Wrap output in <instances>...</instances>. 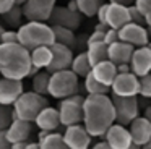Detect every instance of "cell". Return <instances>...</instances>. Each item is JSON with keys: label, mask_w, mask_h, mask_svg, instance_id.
Wrapping results in <instances>:
<instances>
[{"label": "cell", "mask_w": 151, "mask_h": 149, "mask_svg": "<svg viewBox=\"0 0 151 149\" xmlns=\"http://www.w3.org/2000/svg\"><path fill=\"white\" fill-rule=\"evenodd\" d=\"M52 31H54V42L73 47V44H75V32H73V29H68L65 26H59V24H52Z\"/></svg>", "instance_id": "4316f807"}, {"label": "cell", "mask_w": 151, "mask_h": 149, "mask_svg": "<svg viewBox=\"0 0 151 149\" xmlns=\"http://www.w3.org/2000/svg\"><path fill=\"white\" fill-rule=\"evenodd\" d=\"M49 21L52 24L65 26V28L75 31L81 24V13L75 11V10H70L68 6H55L49 18Z\"/></svg>", "instance_id": "9a60e30c"}, {"label": "cell", "mask_w": 151, "mask_h": 149, "mask_svg": "<svg viewBox=\"0 0 151 149\" xmlns=\"http://www.w3.org/2000/svg\"><path fill=\"white\" fill-rule=\"evenodd\" d=\"M111 91L115 96H138L140 91V78L133 71L117 73L111 84Z\"/></svg>", "instance_id": "9c48e42d"}, {"label": "cell", "mask_w": 151, "mask_h": 149, "mask_svg": "<svg viewBox=\"0 0 151 149\" xmlns=\"http://www.w3.org/2000/svg\"><path fill=\"white\" fill-rule=\"evenodd\" d=\"M12 143L7 138V131L5 130H0V149H10Z\"/></svg>", "instance_id": "74e56055"}, {"label": "cell", "mask_w": 151, "mask_h": 149, "mask_svg": "<svg viewBox=\"0 0 151 149\" xmlns=\"http://www.w3.org/2000/svg\"><path fill=\"white\" fill-rule=\"evenodd\" d=\"M133 5L140 10V13L145 18V24H151V0H135Z\"/></svg>", "instance_id": "1f68e13d"}, {"label": "cell", "mask_w": 151, "mask_h": 149, "mask_svg": "<svg viewBox=\"0 0 151 149\" xmlns=\"http://www.w3.org/2000/svg\"><path fill=\"white\" fill-rule=\"evenodd\" d=\"M127 71H132L130 63H120V65H117V73H127Z\"/></svg>", "instance_id": "60d3db41"}, {"label": "cell", "mask_w": 151, "mask_h": 149, "mask_svg": "<svg viewBox=\"0 0 151 149\" xmlns=\"http://www.w3.org/2000/svg\"><path fill=\"white\" fill-rule=\"evenodd\" d=\"M85 89H86L88 94H109L111 87L106 86V84H102L101 81H98L91 74V71H89V73L85 76Z\"/></svg>", "instance_id": "f546056e"}, {"label": "cell", "mask_w": 151, "mask_h": 149, "mask_svg": "<svg viewBox=\"0 0 151 149\" xmlns=\"http://www.w3.org/2000/svg\"><path fill=\"white\" fill-rule=\"evenodd\" d=\"M138 96L145 97V99H151V73L140 76V91Z\"/></svg>", "instance_id": "d6a6232c"}, {"label": "cell", "mask_w": 151, "mask_h": 149, "mask_svg": "<svg viewBox=\"0 0 151 149\" xmlns=\"http://www.w3.org/2000/svg\"><path fill=\"white\" fill-rule=\"evenodd\" d=\"M50 49H52V60H50L49 67H47L46 70L49 71V73H54V71H60V70L70 68L72 60H73L72 47L54 42V44L50 45Z\"/></svg>", "instance_id": "4fadbf2b"}, {"label": "cell", "mask_w": 151, "mask_h": 149, "mask_svg": "<svg viewBox=\"0 0 151 149\" xmlns=\"http://www.w3.org/2000/svg\"><path fill=\"white\" fill-rule=\"evenodd\" d=\"M76 2V8L81 13L83 16H88V18H93L96 16L99 6L104 3V0H75Z\"/></svg>", "instance_id": "f1b7e54d"}, {"label": "cell", "mask_w": 151, "mask_h": 149, "mask_svg": "<svg viewBox=\"0 0 151 149\" xmlns=\"http://www.w3.org/2000/svg\"><path fill=\"white\" fill-rule=\"evenodd\" d=\"M24 2H26V0H15V3H17V5H23Z\"/></svg>", "instance_id": "c3c4849f"}, {"label": "cell", "mask_w": 151, "mask_h": 149, "mask_svg": "<svg viewBox=\"0 0 151 149\" xmlns=\"http://www.w3.org/2000/svg\"><path fill=\"white\" fill-rule=\"evenodd\" d=\"M29 57L33 67L39 68V70H46L52 60V49H50V45H39L36 49H31Z\"/></svg>", "instance_id": "603a6c76"}, {"label": "cell", "mask_w": 151, "mask_h": 149, "mask_svg": "<svg viewBox=\"0 0 151 149\" xmlns=\"http://www.w3.org/2000/svg\"><path fill=\"white\" fill-rule=\"evenodd\" d=\"M39 148V141L37 143H28L26 144V149H37Z\"/></svg>", "instance_id": "f6af8a7d"}, {"label": "cell", "mask_w": 151, "mask_h": 149, "mask_svg": "<svg viewBox=\"0 0 151 149\" xmlns=\"http://www.w3.org/2000/svg\"><path fill=\"white\" fill-rule=\"evenodd\" d=\"M91 74L98 81H101L102 84H106V86L111 87V84H112V81H114L115 74H117V65L112 63L109 58H106V60L98 62L96 65H93Z\"/></svg>", "instance_id": "7402d4cb"}, {"label": "cell", "mask_w": 151, "mask_h": 149, "mask_svg": "<svg viewBox=\"0 0 151 149\" xmlns=\"http://www.w3.org/2000/svg\"><path fill=\"white\" fill-rule=\"evenodd\" d=\"M109 2H114V3H120V5H132L135 0H109Z\"/></svg>", "instance_id": "7bdbcfd3"}, {"label": "cell", "mask_w": 151, "mask_h": 149, "mask_svg": "<svg viewBox=\"0 0 151 149\" xmlns=\"http://www.w3.org/2000/svg\"><path fill=\"white\" fill-rule=\"evenodd\" d=\"M15 42H18V31L5 29L0 36V44H15Z\"/></svg>", "instance_id": "e575fe53"}, {"label": "cell", "mask_w": 151, "mask_h": 149, "mask_svg": "<svg viewBox=\"0 0 151 149\" xmlns=\"http://www.w3.org/2000/svg\"><path fill=\"white\" fill-rule=\"evenodd\" d=\"M91 68H93V65L89 63V58H88V55H86V52H81V54H78V55H73L70 70H72L78 78H85L86 74L91 71Z\"/></svg>", "instance_id": "d4e9b609"}, {"label": "cell", "mask_w": 151, "mask_h": 149, "mask_svg": "<svg viewBox=\"0 0 151 149\" xmlns=\"http://www.w3.org/2000/svg\"><path fill=\"white\" fill-rule=\"evenodd\" d=\"M39 148L41 149H67L63 135L54 131H47L46 136L39 139Z\"/></svg>", "instance_id": "484cf974"}, {"label": "cell", "mask_w": 151, "mask_h": 149, "mask_svg": "<svg viewBox=\"0 0 151 149\" xmlns=\"http://www.w3.org/2000/svg\"><path fill=\"white\" fill-rule=\"evenodd\" d=\"M119 41V29H114V28H107V31H106L104 34V42L106 44H112V42Z\"/></svg>", "instance_id": "8d00e7d4"}, {"label": "cell", "mask_w": 151, "mask_h": 149, "mask_svg": "<svg viewBox=\"0 0 151 149\" xmlns=\"http://www.w3.org/2000/svg\"><path fill=\"white\" fill-rule=\"evenodd\" d=\"M31 122H26V120H21L13 117L12 123L7 126V138L10 139V143H20V141H28L31 136Z\"/></svg>", "instance_id": "ffe728a7"}, {"label": "cell", "mask_w": 151, "mask_h": 149, "mask_svg": "<svg viewBox=\"0 0 151 149\" xmlns=\"http://www.w3.org/2000/svg\"><path fill=\"white\" fill-rule=\"evenodd\" d=\"M148 47H150V49H151V41H150V42H148Z\"/></svg>", "instance_id": "f907efd6"}, {"label": "cell", "mask_w": 151, "mask_h": 149, "mask_svg": "<svg viewBox=\"0 0 151 149\" xmlns=\"http://www.w3.org/2000/svg\"><path fill=\"white\" fill-rule=\"evenodd\" d=\"M63 139L68 149H88L91 146V135L81 123L65 126Z\"/></svg>", "instance_id": "7c38bea8"}, {"label": "cell", "mask_w": 151, "mask_h": 149, "mask_svg": "<svg viewBox=\"0 0 151 149\" xmlns=\"http://www.w3.org/2000/svg\"><path fill=\"white\" fill-rule=\"evenodd\" d=\"M146 31H148V37H150V41H151V24L146 26Z\"/></svg>", "instance_id": "bcb514c9"}, {"label": "cell", "mask_w": 151, "mask_h": 149, "mask_svg": "<svg viewBox=\"0 0 151 149\" xmlns=\"http://www.w3.org/2000/svg\"><path fill=\"white\" fill-rule=\"evenodd\" d=\"M86 55H88L91 65H96L98 62L106 60V58H107V44H106L104 41L89 42L88 49H86Z\"/></svg>", "instance_id": "cb8c5ba5"}, {"label": "cell", "mask_w": 151, "mask_h": 149, "mask_svg": "<svg viewBox=\"0 0 151 149\" xmlns=\"http://www.w3.org/2000/svg\"><path fill=\"white\" fill-rule=\"evenodd\" d=\"M128 13H130V21L133 23H138V24H145V18L143 15L140 13V10L137 8V6L132 3V5H128ZM146 26V24H145Z\"/></svg>", "instance_id": "d590c367"}, {"label": "cell", "mask_w": 151, "mask_h": 149, "mask_svg": "<svg viewBox=\"0 0 151 149\" xmlns=\"http://www.w3.org/2000/svg\"><path fill=\"white\" fill-rule=\"evenodd\" d=\"M31 57L26 47L15 44H0V76L24 80L31 71Z\"/></svg>", "instance_id": "7a4b0ae2"}, {"label": "cell", "mask_w": 151, "mask_h": 149, "mask_svg": "<svg viewBox=\"0 0 151 149\" xmlns=\"http://www.w3.org/2000/svg\"><path fill=\"white\" fill-rule=\"evenodd\" d=\"M46 105H49L46 96L37 94L34 91H23L12 107H13V115L17 118H21V120H26V122L33 123L34 118L37 117V113Z\"/></svg>", "instance_id": "277c9868"}, {"label": "cell", "mask_w": 151, "mask_h": 149, "mask_svg": "<svg viewBox=\"0 0 151 149\" xmlns=\"http://www.w3.org/2000/svg\"><path fill=\"white\" fill-rule=\"evenodd\" d=\"M115 122V110L107 94H88L83 100V125L91 138H101Z\"/></svg>", "instance_id": "6da1fadb"}, {"label": "cell", "mask_w": 151, "mask_h": 149, "mask_svg": "<svg viewBox=\"0 0 151 149\" xmlns=\"http://www.w3.org/2000/svg\"><path fill=\"white\" fill-rule=\"evenodd\" d=\"M34 123L39 130H46V131H55L60 126V117H59V109L55 107L46 105L37 117L34 118Z\"/></svg>", "instance_id": "44dd1931"}, {"label": "cell", "mask_w": 151, "mask_h": 149, "mask_svg": "<svg viewBox=\"0 0 151 149\" xmlns=\"http://www.w3.org/2000/svg\"><path fill=\"white\" fill-rule=\"evenodd\" d=\"M145 117H146L148 120H150V123H151V105H148L146 109H145V113H143Z\"/></svg>", "instance_id": "ee69618b"}, {"label": "cell", "mask_w": 151, "mask_h": 149, "mask_svg": "<svg viewBox=\"0 0 151 149\" xmlns=\"http://www.w3.org/2000/svg\"><path fill=\"white\" fill-rule=\"evenodd\" d=\"M112 104L115 110V122L128 126L133 118L140 115V102L137 96H115L112 94Z\"/></svg>", "instance_id": "8992f818"}, {"label": "cell", "mask_w": 151, "mask_h": 149, "mask_svg": "<svg viewBox=\"0 0 151 149\" xmlns=\"http://www.w3.org/2000/svg\"><path fill=\"white\" fill-rule=\"evenodd\" d=\"M33 91L37 94H42V96H49V78L50 73L47 70L44 71H36L33 74Z\"/></svg>", "instance_id": "83f0119b"}, {"label": "cell", "mask_w": 151, "mask_h": 149, "mask_svg": "<svg viewBox=\"0 0 151 149\" xmlns=\"http://www.w3.org/2000/svg\"><path fill=\"white\" fill-rule=\"evenodd\" d=\"M55 8V0H26L21 5L23 16L28 21H49Z\"/></svg>", "instance_id": "ba28073f"}, {"label": "cell", "mask_w": 151, "mask_h": 149, "mask_svg": "<svg viewBox=\"0 0 151 149\" xmlns=\"http://www.w3.org/2000/svg\"><path fill=\"white\" fill-rule=\"evenodd\" d=\"M13 5H17V3H15V0H0V15L7 13Z\"/></svg>", "instance_id": "ab89813d"}, {"label": "cell", "mask_w": 151, "mask_h": 149, "mask_svg": "<svg viewBox=\"0 0 151 149\" xmlns=\"http://www.w3.org/2000/svg\"><path fill=\"white\" fill-rule=\"evenodd\" d=\"M104 34H106V31L94 29V31H93V34L88 37V42H86V44H89V42H96V41H104Z\"/></svg>", "instance_id": "f35d334b"}, {"label": "cell", "mask_w": 151, "mask_h": 149, "mask_svg": "<svg viewBox=\"0 0 151 149\" xmlns=\"http://www.w3.org/2000/svg\"><path fill=\"white\" fill-rule=\"evenodd\" d=\"M119 39L124 42H128L133 47H141V45H148L150 37H148V31L145 24H138V23L128 21L119 29Z\"/></svg>", "instance_id": "8fae6325"}, {"label": "cell", "mask_w": 151, "mask_h": 149, "mask_svg": "<svg viewBox=\"0 0 151 149\" xmlns=\"http://www.w3.org/2000/svg\"><path fill=\"white\" fill-rule=\"evenodd\" d=\"M143 148H145V149H151V139H150V141H148L146 144L143 146Z\"/></svg>", "instance_id": "7dc6e473"}, {"label": "cell", "mask_w": 151, "mask_h": 149, "mask_svg": "<svg viewBox=\"0 0 151 149\" xmlns=\"http://www.w3.org/2000/svg\"><path fill=\"white\" fill-rule=\"evenodd\" d=\"M130 68L138 78L151 73V49L148 45L135 47L130 58Z\"/></svg>", "instance_id": "e0dca14e"}, {"label": "cell", "mask_w": 151, "mask_h": 149, "mask_svg": "<svg viewBox=\"0 0 151 149\" xmlns=\"http://www.w3.org/2000/svg\"><path fill=\"white\" fill-rule=\"evenodd\" d=\"M80 89V80L70 68L50 73L49 78V96L54 99H65L76 94Z\"/></svg>", "instance_id": "5b68a950"}, {"label": "cell", "mask_w": 151, "mask_h": 149, "mask_svg": "<svg viewBox=\"0 0 151 149\" xmlns=\"http://www.w3.org/2000/svg\"><path fill=\"white\" fill-rule=\"evenodd\" d=\"M4 16H5V19H7V23H10V24H18V21H20L21 16H23L21 5H13L7 13H4Z\"/></svg>", "instance_id": "836d02e7"}, {"label": "cell", "mask_w": 151, "mask_h": 149, "mask_svg": "<svg viewBox=\"0 0 151 149\" xmlns=\"http://www.w3.org/2000/svg\"><path fill=\"white\" fill-rule=\"evenodd\" d=\"M23 91V80H13L5 76L0 78V104L13 105Z\"/></svg>", "instance_id": "2e32d148"}, {"label": "cell", "mask_w": 151, "mask_h": 149, "mask_svg": "<svg viewBox=\"0 0 151 149\" xmlns=\"http://www.w3.org/2000/svg\"><path fill=\"white\" fill-rule=\"evenodd\" d=\"M133 45L128 44V42L124 41H115L112 44L107 45V58L115 65H120V63H130V58L132 54H133Z\"/></svg>", "instance_id": "d6986e66"}, {"label": "cell", "mask_w": 151, "mask_h": 149, "mask_svg": "<svg viewBox=\"0 0 151 149\" xmlns=\"http://www.w3.org/2000/svg\"><path fill=\"white\" fill-rule=\"evenodd\" d=\"M104 139L109 143V148L111 149H130V148H135L128 128L125 125L117 123V122H114L107 128V131L104 133Z\"/></svg>", "instance_id": "30bf717a"}, {"label": "cell", "mask_w": 151, "mask_h": 149, "mask_svg": "<svg viewBox=\"0 0 151 149\" xmlns=\"http://www.w3.org/2000/svg\"><path fill=\"white\" fill-rule=\"evenodd\" d=\"M13 107L0 104V130H7V126L13 120Z\"/></svg>", "instance_id": "4dcf8cb0"}, {"label": "cell", "mask_w": 151, "mask_h": 149, "mask_svg": "<svg viewBox=\"0 0 151 149\" xmlns=\"http://www.w3.org/2000/svg\"><path fill=\"white\" fill-rule=\"evenodd\" d=\"M93 148H94V149H111V148H109V143L106 141V139H104V141H99V143H96V144L93 146Z\"/></svg>", "instance_id": "b9f144b4"}, {"label": "cell", "mask_w": 151, "mask_h": 149, "mask_svg": "<svg viewBox=\"0 0 151 149\" xmlns=\"http://www.w3.org/2000/svg\"><path fill=\"white\" fill-rule=\"evenodd\" d=\"M4 31H5V28H4L2 24H0V36H2V32H4Z\"/></svg>", "instance_id": "681fc988"}, {"label": "cell", "mask_w": 151, "mask_h": 149, "mask_svg": "<svg viewBox=\"0 0 151 149\" xmlns=\"http://www.w3.org/2000/svg\"><path fill=\"white\" fill-rule=\"evenodd\" d=\"M128 131H130L132 141H133L135 148H143L148 141L151 139V123L146 117H140L138 115L137 118H133L128 125Z\"/></svg>", "instance_id": "5bb4252c"}, {"label": "cell", "mask_w": 151, "mask_h": 149, "mask_svg": "<svg viewBox=\"0 0 151 149\" xmlns=\"http://www.w3.org/2000/svg\"><path fill=\"white\" fill-rule=\"evenodd\" d=\"M59 105V117H60V125L70 126L83 122V100L85 97L80 96L78 92L68 96L65 99H60Z\"/></svg>", "instance_id": "52a82bcc"}, {"label": "cell", "mask_w": 151, "mask_h": 149, "mask_svg": "<svg viewBox=\"0 0 151 149\" xmlns=\"http://www.w3.org/2000/svg\"><path fill=\"white\" fill-rule=\"evenodd\" d=\"M18 31V42L28 50L36 49L39 45H52L54 44V31L52 26L46 24V21H28L21 24Z\"/></svg>", "instance_id": "3957f363"}, {"label": "cell", "mask_w": 151, "mask_h": 149, "mask_svg": "<svg viewBox=\"0 0 151 149\" xmlns=\"http://www.w3.org/2000/svg\"><path fill=\"white\" fill-rule=\"evenodd\" d=\"M130 21V13H128L127 5H120V3L109 2L107 10H106V24L109 28L120 29L124 24Z\"/></svg>", "instance_id": "ac0fdd59"}]
</instances>
